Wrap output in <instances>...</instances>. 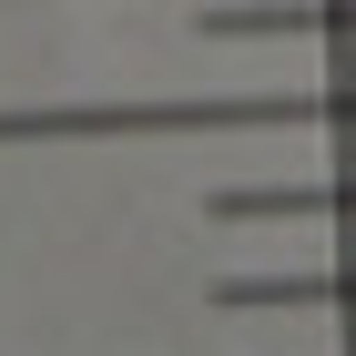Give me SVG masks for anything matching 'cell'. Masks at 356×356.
<instances>
[{"label": "cell", "instance_id": "3957f363", "mask_svg": "<svg viewBox=\"0 0 356 356\" xmlns=\"http://www.w3.org/2000/svg\"><path fill=\"white\" fill-rule=\"evenodd\" d=\"M214 305H234V316H305V305H346V316H356V265H336V275H214Z\"/></svg>", "mask_w": 356, "mask_h": 356}, {"label": "cell", "instance_id": "6da1fadb", "mask_svg": "<svg viewBox=\"0 0 356 356\" xmlns=\"http://www.w3.org/2000/svg\"><path fill=\"white\" fill-rule=\"evenodd\" d=\"M204 41H356V0H204Z\"/></svg>", "mask_w": 356, "mask_h": 356}, {"label": "cell", "instance_id": "7a4b0ae2", "mask_svg": "<svg viewBox=\"0 0 356 356\" xmlns=\"http://www.w3.org/2000/svg\"><path fill=\"white\" fill-rule=\"evenodd\" d=\"M204 214L214 224H356V173H326V184H214Z\"/></svg>", "mask_w": 356, "mask_h": 356}]
</instances>
